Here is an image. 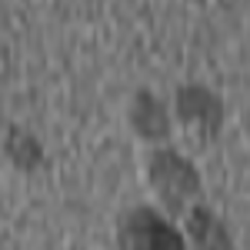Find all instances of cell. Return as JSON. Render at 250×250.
Listing matches in <instances>:
<instances>
[{
  "label": "cell",
  "mask_w": 250,
  "mask_h": 250,
  "mask_svg": "<svg viewBox=\"0 0 250 250\" xmlns=\"http://www.w3.org/2000/svg\"><path fill=\"white\" fill-rule=\"evenodd\" d=\"M173 114L180 124L197 130L204 144H210L224 127V100L204 83H180L173 94Z\"/></svg>",
  "instance_id": "cell-3"
},
{
  "label": "cell",
  "mask_w": 250,
  "mask_h": 250,
  "mask_svg": "<svg viewBox=\"0 0 250 250\" xmlns=\"http://www.w3.org/2000/svg\"><path fill=\"white\" fill-rule=\"evenodd\" d=\"M247 134H250V110H247Z\"/></svg>",
  "instance_id": "cell-7"
},
{
  "label": "cell",
  "mask_w": 250,
  "mask_h": 250,
  "mask_svg": "<svg viewBox=\"0 0 250 250\" xmlns=\"http://www.w3.org/2000/svg\"><path fill=\"white\" fill-rule=\"evenodd\" d=\"M127 120L134 127V134L140 140H167L170 137V110L164 107V100L150 90H137L130 97V110H127Z\"/></svg>",
  "instance_id": "cell-5"
},
{
  "label": "cell",
  "mask_w": 250,
  "mask_h": 250,
  "mask_svg": "<svg viewBox=\"0 0 250 250\" xmlns=\"http://www.w3.org/2000/svg\"><path fill=\"white\" fill-rule=\"evenodd\" d=\"M184 233H187L193 250H237L227 224L207 204L187 207V213H184Z\"/></svg>",
  "instance_id": "cell-4"
},
{
  "label": "cell",
  "mask_w": 250,
  "mask_h": 250,
  "mask_svg": "<svg viewBox=\"0 0 250 250\" xmlns=\"http://www.w3.org/2000/svg\"><path fill=\"white\" fill-rule=\"evenodd\" d=\"M3 154H7V160L23 173L37 170L40 164H43V147H40V140L30 134V130H23V127H10V130H7V137H3Z\"/></svg>",
  "instance_id": "cell-6"
},
{
  "label": "cell",
  "mask_w": 250,
  "mask_h": 250,
  "mask_svg": "<svg viewBox=\"0 0 250 250\" xmlns=\"http://www.w3.org/2000/svg\"><path fill=\"white\" fill-rule=\"evenodd\" d=\"M117 250H187V237L154 207H130L117 220Z\"/></svg>",
  "instance_id": "cell-2"
},
{
  "label": "cell",
  "mask_w": 250,
  "mask_h": 250,
  "mask_svg": "<svg viewBox=\"0 0 250 250\" xmlns=\"http://www.w3.org/2000/svg\"><path fill=\"white\" fill-rule=\"evenodd\" d=\"M147 180L170 217L187 213V200L200 197V173L193 167V160L170 147H157L147 157Z\"/></svg>",
  "instance_id": "cell-1"
}]
</instances>
